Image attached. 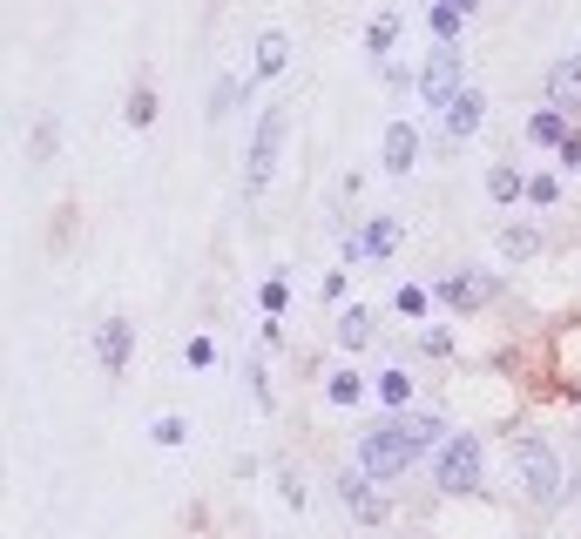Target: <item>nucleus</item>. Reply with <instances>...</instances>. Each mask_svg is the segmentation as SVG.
<instances>
[{
  "instance_id": "12",
  "label": "nucleus",
  "mask_w": 581,
  "mask_h": 539,
  "mask_svg": "<svg viewBox=\"0 0 581 539\" xmlns=\"http://www.w3.org/2000/svg\"><path fill=\"white\" fill-rule=\"evenodd\" d=\"M331 337H339V350H365V344H372V311H365V304L339 311V317H331Z\"/></svg>"
},
{
  "instance_id": "1",
  "label": "nucleus",
  "mask_w": 581,
  "mask_h": 539,
  "mask_svg": "<svg viewBox=\"0 0 581 539\" xmlns=\"http://www.w3.org/2000/svg\"><path fill=\"white\" fill-rule=\"evenodd\" d=\"M508 459H514V486H521V499H528V506H541V512L568 506V466L554 459V445H548L541 431L508 438Z\"/></svg>"
},
{
  "instance_id": "4",
  "label": "nucleus",
  "mask_w": 581,
  "mask_h": 539,
  "mask_svg": "<svg viewBox=\"0 0 581 539\" xmlns=\"http://www.w3.org/2000/svg\"><path fill=\"white\" fill-rule=\"evenodd\" d=\"M433 486H440L447 499H473V492H480V438H473V431H453V438L440 445Z\"/></svg>"
},
{
  "instance_id": "9",
  "label": "nucleus",
  "mask_w": 581,
  "mask_h": 539,
  "mask_svg": "<svg viewBox=\"0 0 581 539\" xmlns=\"http://www.w3.org/2000/svg\"><path fill=\"white\" fill-rule=\"evenodd\" d=\"M480 122H487V95H480V88H460V95L440 109V129H447V142H467V135H480Z\"/></svg>"
},
{
  "instance_id": "27",
  "label": "nucleus",
  "mask_w": 581,
  "mask_h": 539,
  "mask_svg": "<svg viewBox=\"0 0 581 539\" xmlns=\"http://www.w3.org/2000/svg\"><path fill=\"white\" fill-rule=\"evenodd\" d=\"M278 499H284V506H298V512H304V499H311V492H304V479H298L291 466H278Z\"/></svg>"
},
{
  "instance_id": "21",
  "label": "nucleus",
  "mask_w": 581,
  "mask_h": 539,
  "mask_svg": "<svg viewBox=\"0 0 581 539\" xmlns=\"http://www.w3.org/2000/svg\"><path fill=\"white\" fill-rule=\"evenodd\" d=\"M365 250H372V256H392V250H399V216H372V223H365Z\"/></svg>"
},
{
  "instance_id": "16",
  "label": "nucleus",
  "mask_w": 581,
  "mask_h": 539,
  "mask_svg": "<svg viewBox=\"0 0 581 539\" xmlns=\"http://www.w3.org/2000/svg\"><path fill=\"white\" fill-rule=\"evenodd\" d=\"M399 28H405V21H399V8H385V14L365 28V54H372V61H385V54H392V41H399Z\"/></svg>"
},
{
  "instance_id": "14",
  "label": "nucleus",
  "mask_w": 581,
  "mask_h": 539,
  "mask_svg": "<svg viewBox=\"0 0 581 539\" xmlns=\"http://www.w3.org/2000/svg\"><path fill=\"white\" fill-rule=\"evenodd\" d=\"M487 196H493V203H521V196H528V175H521L514 162H493V169H487Z\"/></svg>"
},
{
  "instance_id": "35",
  "label": "nucleus",
  "mask_w": 581,
  "mask_h": 539,
  "mask_svg": "<svg viewBox=\"0 0 581 539\" xmlns=\"http://www.w3.org/2000/svg\"><path fill=\"white\" fill-rule=\"evenodd\" d=\"M447 8H460V14H473V8H480V0H447Z\"/></svg>"
},
{
  "instance_id": "34",
  "label": "nucleus",
  "mask_w": 581,
  "mask_h": 539,
  "mask_svg": "<svg viewBox=\"0 0 581 539\" xmlns=\"http://www.w3.org/2000/svg\"><path fill=\"white\" fill-rule=\"evenodd\" d=\"M568 499H581V452L568 459Z\"/></svg>"
},
{
  "instance_id": "32",
  "label": "nucleus",
  "mask_w": 581,
  "mask_h": 539,
  "mask_svg": "<svg viewBox=\"0 0 581 539\" xmlns=\"http://www.w3.org/2000/svg\"><path fill=\"white\" fill-rule=\"evenodd\" d=\"M183 357H190V365L203 372V365H217V344H210V337H190V350H183Z\"/></svg>"
},
{
  "instance_id": "28",
  "label": "nucleus",
  "mask_w": 581,
  "mask_h": 539,
  "mask_svg": "<svg viewBox=\"0 0 581 539\" xmlns=\"http://www.w3.org/2000/svg\"><path fill=\"white\" fill-rule=\"evenodd\" d=\"M243 378H251V398H258L264 411L278 405V398H271V378H264V365H258V357H243Z\"/></svg>"
},
{
  "instance_id": "19",
  "label": "nucleus",
  "mask_w": 581,
  "mask_h": 539,
  "mask_svg": "<svg viewBox=\"0 0 581 539\" xmlns=\"http://www.w3.org/2000/svg\"><path fill=\"white\" fill-rule=\"evenodd\" d=\"M122 122H129V129H149V122H156V88H149V81H136V88H129Z\"/></svg>"
},
{
  "instance_id": "3",
  "label": "nucleus",
  "mask_w": 581,
  "mask_h": 539,
  "mask_svg": "<svg viewBox=\"0 0 581 539\" xmlns=\"http://www.w3.org/2000/svg\"><path fill=\"white\" fill-rule=\"evenodd\" d=\"M412 459H420V445H412V431H405V418L392 411V418H379L365 438H359V466L372 472V479H405L412 472Z\"/></svg>"
},
{
  "instance_id": "5",
  "label": "nucleus",
  "mask_w": 581,
  "mask_h": 539,
  "mask_svg": "<svg viewBox=\"0 0 581 539\" xmlns=\"http://www.w3.org/2000/svg\"><path fill=\"white\" fill-rule=\"evenodd\" d=\"M433 297H440L447 311H460V317H467V311H487L493 297H501V277H493V270H473V263H467V270H453V277H440V291H433Z\"/></svg>"
},
{
  "instance_id": "18",
  "label": "nucleus",
  "mask_w": 581,
  "mask_h": 539,
  "mask_svg": "<svg viewBox=\"0 0 581 539\" xmlns=\"http://www.w3.org/2000/svg\"><path fill=\"white\" fill-rule=\"evenodd\" d=\"M534 250H541V230H528V223H508V230H501V256H508V263H528Z\"/></svg>"
},
{
  "instance_id": "17",
  "label": "nucleus",
  "mask_w": 581,
  "mask_h": 539,
  "mask_svg": "<svg viewBox=\"0 0 581 539\" xmlns=\"http://www.w3.org/2000/svg\"><path fill=\"white\" fill-rule=\"evenodd\" d=\"M528 142H541V149H561V142H568V115H561V109H541V115L528 122Z\"/></svg>"
},
{
  "instance_id": "26",
  "label": "nucleus",
  "mask_w": 581,
  "mask_h": 539,
  "mask_svg": "<svg viewBox=\"0 0 581 539\" xmlns=\"http://www.w3.org/2000/svg\"><path fill=\"white\" fill-rule=\"evenodd\" d=\"M258 304H264V317H284V304H291V291H284V277H264V291H258Z\"/></svg>"
},
{
  "instance_id": "20",
  "label": "nucleus",
  "mask_w": 581,
  "mask_h": 539,
  "mask_svg": "<svg viewBox=\"0 0 581 539\" xmlns=\"http://www.w3.org/2000/svg\"><path fill=\"white\" fill-rule=\"evenodd\" d=\"M460 28H467V14L447 8V0H433V41H440V48H460Z\"/></svg>"
},
{
  "instance_id": "8",
  "label": "nucleus",
  "mask_w": 581,
  "mask_h": 539,
  "mask_svg": "<svg viewBox=\"0 0 581 539\" xmlns=\"http://www.w3.org/2000/svg\"><path fill=\"white\" fill-rule=\"evenodd\" d=\"M96 357H102L109 378H122L129 357H136V324H129V317H102V324H96Z\"/></svg>"
},
{
  "instance_id": "23",
  "label": "nucleus",
  "mask_w": 581,
  "mask_h": 539,
  "mask_svg": "<svg viewBox=\"0 0 581 539\" xmlns=\"http://www.w3.org/2000/svg\"><path fill=\"white\" fill-rule=\"evenodd\" d=\"M379 398H385L392 411H405V405H412V378H405L399 365H392V372H379Z\"/></svg>"
},
{
  "instance_id": "11",
  "label": "nucleus",
  "mask_w": 581,
  "mask_h": 539,
  "mask_svg": "<svg viewBox=\"0 0 581 539\" xmlns=\"http://www.w3.org/2000/svg\"><path fill=\"white\" fill-rule=\"evenodd\" d=\"M412 162H420V129H412V122H392V129H385V169L405 175Z\"/></svg>"
},
{
  "instance_id": "29",
  "label": "nucleus",
  "mask_w": 581,
  "mask_h": 539,
  "mask_svg": "<svg viewBox=\"0 0 581 539\" xmlns=\"http://www.w3.org/2000/svg\"><path fill=\"white\" fill-rule=\"evenodd\" d=\"M554 196H561V183H554V175H528V203L554 210Z\"/></svg>"
},
{
  "instance_id": "30",
  "label": "nucleus",
  "mask_w": 581,
  "mask_h": 539,
  "mask_svg": "<svg viewBox=\"0 0 581 539\" xmlns=\"http://www.w3.org/2000/svg\"><path fill=\"white\" fill-rule=\"evenodd\" d=\"M54 135H61V129H54V122H41V129H34V142H28V162H48V155H54Z\"/></svg>"
},
{
  "instance_id": "2",
  "label": "nucleus",
  "mask_w": 581,
  "mask_h": 539,
  "mask_svg": "<svg viewBox=\"0 0 581 539\" xmlns=\"http://www.w3.org/2000/svg\"><path fill=\"white\" fill-rule=\"evenodd\" d=\"M291 109L298 102H271L251 129V155H243V196H264L271 175H278V155H284V135H291Z\"/></svg>"
},
{
  "instance_id": "31",
  "label": "nucleus",
  "mask_w": 581,
  "mask_h": 539,
  "mask_svg": "<svg viewBox=\"0 0 581 539\" xmlns=\"http://www.w3.org/2000/svg\"><path fill=\"white\" fill-rule=\"evenodd\" d=\"M385 88H392V95H405V88H420V74H405L399 61H385Z\"/></svg>"
},
{
  "instance_id": "22",
  "label": "nucleus",
  "mask_w": 581,
  "mask_h": 539,
  "mask_svg": "<svg viewBox=\"0 0 581 539\" xmlns=\"http://www.w3.org/2000/svg\"><path fill=\"white\" fill-rule=\"evenodd\" d=\"M324 398H331V405H359V398H365V378H359V372H331V378H324Z\"/></svg>"
},
{
  "instance_id": "7",
  "label": "nucleus",
  "mask_w": 581,
  "mask_h": 539,
  "mask_svg": "<svg viewBox=\"0 0 581 539\" xmlns=\"http://www.w3.org/2000/svg\"><path fill=\"white\" fill-rule=\"evenodd\" d=\"M460 88H467V74H460V48H433L427 68H420V95H427L433 109H447Z\"/></svg>"
},
{
  "instance_id": "6",
  "label": "nucleus",
  "mask_w": 581,
  "mask_h": 539,
  "mask_svg": "<svg viewBox=\"0 0 581 539\" xmlns=\"http://www.w3.org/2000/svg\"><path fill=\"white\" fill-rule=\"evenodd\" d=\"M339 506H345L352 519H365V526H385V519H392V506L379 499V486H372L365 466H345V472H339Z\"/></svg>"
},
{
  "instance_id": "25",
  "label": "nucleus",
  "mask_w": 581,
  "mask_h": 539,
  "mask_svg": "<svg viewBox=\"0 0 581 539\" xmlns=\"http://www.w3.org/2000/svg\"><path fill=\"white\" fill-rule=\"evenodd\" d=\"M392 311H399V317H427V311H433V297H427L420 284H399V291H392Z\"/></svg>"
},
{
  "instance_id": "13",
  "label": "nucleus",
  "mask_w": 581,
  "mask_h": 539,
  "mask_svg": "<svg viewBox=\"0 0 581 539\" xmlns=\"http://www.w3.org/2000/svg\"><path fill=\"white\" fill-rule=\"evenodd\" d=\"M251 88H258V74H223V81H217V95H210V122L237 115V102H251Z\"/></svg>"
},
{
  "instance_id": "15",
  "label": "nucleus",
  "mask_w": 581,
  "mask_h": 539,
  "mask_svg": "<svg viewBox=\"0 0 581 539\" xmlns=\"http://www.w3.org/2000/svg\"><path fill=\"white\" fill-rule=\"evenodd\" d=\"M284 68H291V41H284L278 28H264V34H258V68H251V74H284Z\"/></svg>"
},
{
  "instance_id": "33",
  "label": "nucleus",
  "mask_w": 581,
  "mask_h": 539,
  "mask_svg": "<svg viewBox=\"0 0 581 539\" xmlns=\"http://www.w3.org/2000/svg\"><path fill=\"white\" fill-rule=\"evenodd\" d=\"M554 155H561V169H581V135H574V129H568V142H561V149H554Z\"/></svg>"
},
{
  "instance_id": "24",
  "label": "nucleus",
  "mask_w": 581,
  "mask_h": 539,
  "mask_svg": "<svg viewBox=\"0 0 581 539\" xmlns=\"http://www.w3.org/2000/svg\"><path fill=\"white\" fill-rule=\"evenodd\" d=\"M149 438H156V445H170V452H177V445L190 438V418H177V411H162V418L149 425Z\"/></svg>"
},
{
  "instance_id": "10",
  "label": "nucleus",
  "mask_w": 581,
  "mask_h": 539,
  "mask_svg": "<svg viewBox=\"0 0 581 539\" xmlns=\"http://www.w3.org/2000/svg\"><path fill=\"white\" fill-rule=\"evenodd\" d=\"M548 109L581 115V54H568V61H554V68H548Z\"/></svg>"
}]
</instances>
